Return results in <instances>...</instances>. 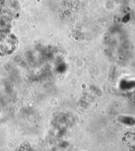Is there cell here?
I'll return each instance as SVG.
<instances>
[{"label":"cell","mask_w":135,"mask_h":151,"mask_svg":"<svg viewBox=\"0 0 135 151\" xmlns=\"http://www.w3.org/2000/svg\"><path fill=\"white\" fill-rule=\"evenodd\" d=\"M13 40L4 33H0V53L9 54L13 50Z\"/></svg>","instance_id":"6da1fadb"}]
</instances>
